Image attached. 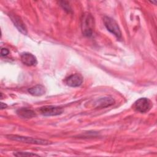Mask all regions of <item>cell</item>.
<instances>
[{"instance_id":"cell-9","label":"cell","mask_w":157,"mask_h":157,"mask_svg":"<svg viewBox=\"0 0 157 157\" xmlns=\"http://www.w3.org/2000/svg\"><path fill=\"white\" fill-rule=\"evenodd\" d=\"M115 100L111 97H103L98 99L95 102V107L98 108H104L113 105Z\"/></svg>"},{"instance_id":"cell-4","label":"cell","mask_w":157,"mask_h":157,"mask_svg":"<svg viewBox=\"0 0 157 157\" xmlns=\"http://www.w3.org/2000/svg\"><path fill=\"white\" fill-rule=\"evenodd\" d=\"M40 112L44 116H56L61 114L63 109L59 106L45 105L40 108Z\"/></svg>"},{"instance_id":"cell-14","label":"cell","mask_w":157,"mask_h":157,"mask_svg":"<svg viewBox=\"0 0 157 157\" xmlns=\"http://www.w3.org/2000/svg\"><path fill=\"white\" fill-rule=\"evenodd\" d=\"M9 53V51L8 49L5 48H1V55L2 56H7Z\"/></svg>"},{"instance_id":"cell-8","label":"cell","mask_w":157,"mask_h":157,"mask_svg":"<svg viewBox=\"0 0 157 157\" xmlns=\"http://www.w3.org/2000/svg\"><path fill=\"white\" fill-rule=\"evenodd\" d=\"M12 21H13L14 25L17 27L18 30L20 31L21 33L23 34H27V29L25 25V23L23 22V21L21 20V18L16 15H9Z\"/></svg>"},{"instance_id":"cell-11","label":"cell","mask_w":157,"mask_h":157,"mask_svg":"<svg viewBox=\"0 0 157 157\" xmlns=\"http://www.w3.org/2000/svg\"><path fill=\"white\" fill-rule=\"evenodd\" d=\"M28 91L33 96H40L45 93V88L42 85H37L29 88Z\"/></svg>"},{"instance_id":"cell-15","label":"cell","mask_w":157,"mask_h":157,"mask_svg":"<svg viewBox=\"0 0 157 157\" xmlns=\"http://www.w3.org/2000/svg\"><path fill=\"white\" fill-rule=\"evenodd\" d=\"M7 105L6 104H4V102H1V109H5L6 107H7Z\"/></svg>"},{"instance_id":"cell-1","label":"cell","mask_w":157,"mask_h":157,"mask_svg":"<svg viewBox=\"0 0 157 157\" xmlns=\"http://www.w3.org/2000/svg\"><path fill=\"white\" fill-rule=\"evenodd\" d=\"M94 21L93 16L89 13H85L81 18V28L84 36L90 37L93 34Z\"/></svg>"},{"instance_id":"cell-2","label":"cell","mask_w":157,"mask_h":157,"mask_svg":"<svg viewBox=\"0 0 157 157\" xmlns=\"http://www.w3.org/2000/svg\"><path fill=\"white\" fill-rule=\"evenodd\" d=\"M7 137L10 140L28 143V144H37V145H48L51 144L50 142L47 140H44L41 139H37V138H33L30 137H26V136H21L18 135H8Z\"/></svg>"},{"instance_id":"cell-10","label":"cell","mask_w":157,"mask_h":157,"mask_svg":"<svg viewBox=\"0 0 157 157\" xmlns=\"http://www.w3.org/2000/svg\"><path fill=\"white\" fill-rule=\"evenodd\" d=\"M17 113L18 115V116L24 118H31L36 116L34 111L26 107H21L18 109L17 110Z\"/></svg>"},{"instance_id":"cell-5","label":"cell","mask_w":157,"mask_h":157,"mask_svg":"<svg viewBox=\"0 0 157 157\" xmlns=\"http://www.w3.org/2000/svg\"><path fill=\"white\" fill-rule=\"evenodd\" d=\"M150 107L151 102L146 98H141L137 99L134 103L135 109L140 113H145L148 111Z\"/></svg>"},{"instance_id":"cell-12","label":"cell","mask_w":157,"mask_h":157,"mask_svg":"<svg viewBox=\"0 0 157 157\" xmlns=\"http://www.w3.org/2000/svg\"><path fill=\"white\" fill-rule=\"evenodd\" d=\"M13 155L16 156H39L37 154L29 153V152H23V151H18L13 153Z\"/></svg>"},{"instance_id":"cell-7","label":"cell","mask_w":157,"mask_h":157,"mask_svg":"<svg viewBox=\"0 0 157 157\" xmlns=\"http://www.w3.org/2000/svg\"><path fill=\"white\" fill-rule=\"evenodd\" d=\"M20 58L21 62L28 66H36L37 63L36 56L32 53L28 52L23 53L20 56Z\"/></svg>"},{"instance_id":"cell-6","label":"cell","mask_w":157,"mask_h":157,"mask_svg":"<svg viewBox=\"0 0 157 157\" xmlns=\"http://www.w3.org/2000/svg\"><path fill=\"white\" fill-rule=\"evenodd\" d=\"M66 84L71 87L80 86L83 83V77L80 74H75L69 76L66 80Z\"/></svg>"},{"instance_id":"cell-3","label":"cell","mask_w":157,"mask_h":157,"mask_svg":"<svg viewBox=\"0 0 157 157\" xmlns=\"http://www.w3.org/2000/svg\"><path fill=\"white\" fill-rule=\"evenodd\" d=\"M103 21L105 26L109 31H110L118 39L121 37V30L116 21L110 17L105 16L103 18Z\"/></svg>"},{"instance_id":"cell-13","label":"cell","mask_w":157,"mask_h":157,"mask_svg":"<svg viewBox=\"0 0 157 157\" xmlns=\"http://www.w3.org/2000/svg\"><path fill=\"white\" fill-rule=\"evenodd\" d=\"M59 3H60L61 6H62L63 8L65 10H67V12H70L71 10V9L69 5L68 4L67 2H66V1H60Z\"/></svg>"}]
</instances>
